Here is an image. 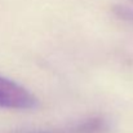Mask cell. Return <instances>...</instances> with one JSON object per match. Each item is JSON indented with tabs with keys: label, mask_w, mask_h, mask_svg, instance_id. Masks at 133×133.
<instances>
[{
	"label": "cell",
	"mask_w": 133,
	"mask_h": 133,
	"mask_svg": "<svg viewBox=\"0 0 133 133\" xmlns=\"http://www.w3.org/2000/svg\"><path fill=\"white\" fill-rule=\"evenodd\" d=\"M36 106V98L22 85L0 76V107L30 110Z\"/></svg>",
	"instance_id": "cell-1"
}]
</instances>
